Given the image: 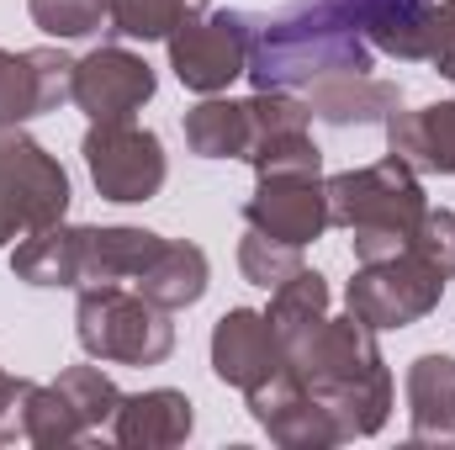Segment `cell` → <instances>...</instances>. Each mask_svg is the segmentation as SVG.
<instances>
[{
  "mask_svg": "<svg viewBox=\"0 0 455 450\" xmlns=\"http://www.w3.org/2000/svg\"><path fill=\"white\" fill-rule=\"evenodd\" d=\"M344 21L403 64H429L451 27V0H329Z\"/></svg>",
  "mask_w": 455,
  "mask_h": 450,
  "instance_id": "obj_10",
  "label": "cell"
},
{
  "mask_svg": "<svg viewBox=\"0 0 455 450\" xmlns=\"http://www.w3.org/2000/svg\"><path fill=\"white\" fill-rule=\"evenodd\" d=\"M270 329H275V339L286 344V355L302 344V339L313 334L323 318H329V281L318 276V270H297L291 281H281L275 292H270Z\"/></svg>",
  "mask_w": 455,
  "mask_h": 450,
  "instance_id": "obj_23",
  "label": "cell"
},
{
  "mask_svg": "<svg viewBox=\"0 0 455 450\" xmlns=\"http://www.w3.org/2000/svg\"><path fill=\"white\" fill-rule=\"evenodd\" d=\"M186 149L202 159H249L254 154V107L207 96L186 112Z\"/></svg>",
  "mask_w": 455,
  "mask_h": 450,
  "instance_id": "obj_22",
  "label": "cell"
},
{
  "mask_svg": "<svg viewBox=\"0 0 455 450\" xmlns=\"http://www.w3.org/2000/svg\"><path fill=\"white\" fill-rule=\"evenodd\" d=\"M440 297H445V276L413 249L355 265L349 292H344L349 313L371 329H408V324L429 318L440 308Z\"/></svg>",
  "mask_w": 455,
  "mask_h": 450,
  "instance_id": "obj_7",
  "label": "cell"
},
{
  "mask_svg": "<svg viewBox=\"0 0 455 450\" xmlns=\"http://www.w3.org/2000/svg\"><path fill=\"white\" fill-rule=\"evenodd\" d=\"M27 11L48 37H91L107 27L112 0H27Z\"/></svg>",
  "mask_w": 455,
  "mask_h": 450,
  "instance_id": "obj_28",
  "label": "cell"
},
{
  "mask_svg": "<svg viewBox=\"0 0 455 450\" xmlns=\"http://www.w3.org/2000/svg\"><path fill=\"white\" fill-rule=\"evenodd\" d=\"M64 218H69L64 165L21 127H0V249Z\"/></svg>",
  "mask_w": 455,
  "mask_h": 450,
  "instance_id": "obj_6",
  "label": "cell"
},
{
  "mask_svg": "<svg viewBox=\"0 0 455 450\" xmlns=\"http://www.w3.org/2000/svg\"><path fill=\"white\" fill-rule=\"evenodd\" d=\"M254 197L243 202V223L281 244H318L329 233V191H323V154L313 133H281L254 159Z\"/></svg>",
  "mask_w": 455,
  "mask_h": 450,
  "instance_id": "obj_4",
  "label": "cell"
},
{
  "mask_svg": "<svg viewBox=\"0 0 455 450\" xmlns=\"http://www.w3.org/2000/svg\"><path fill=\"white\" fill-rule=\"evenodd\" d=\"M207 281H212V265L196 244L186 238H164V249L154 254V265L132 281L148 302H159L164 313H180V308H196L207 297Z\"/></svg>",
  "mask_w": 455,
  "mask_h": 450,
  "instance_id": "obj_20",
  "label": "cell"
},
{
  "mask_svg": "<svg viewBox=\"0 0 455 450\" xmlns=\"http://www.w3.org/2000/svg\"><path fill=\"white\" fill-rule=\"evenodd\" d=\"M281 366H291L286 344L275 339L270 318L254 313V308H228L223 318L212 324V376L249 392L259 387L265 376H275Z\"/></svg>",
  "mask_w": 455,
  "mask_h": 450,
  "instance_id": "obj_14",
  "label": "cell"
},
{
  "mask_svg": "<svg viewBox=\"0 0 455 450\" xmlns=\"http://www.w3.org/2000/svg\"><path fill=\"white\" fill-rule=\"evenodd\" d=\"M170 69L196 96H223L249 69V16L243 11H202L170 37Z\"/></svg>",
  "mask_w": 455,
  "mask_h": 450,
  "instance_id": "obj_9",
  "label": "cell"
},
{
  "mask_svg": "<svg viewBox=\"0 0 455 450\" xmlns=\"http://www.w3.org/2000/svg\"><path fill=\"white\" fill-rule=\"evenodd\" d=\"M27 398H32V382L0 371V446H16V440L27 446Z\"/></svg>",
  "mask_w": 455,
  "mask_h": 450,
  "instance_id": "obj_30",
  "label": "cell"
},
{
  "mask_svg": "<svg viewBox=\"0 0 455 450\" xmlns=\"http://www.w3.org/2000/svg\"><path fill=\"white\" fill-rule=\"evenodd\" d=\"M75 85V59L64 48H0V127H21L43 112H59Z\"/></svg>",
  "mask_w": 455,
  "mask_h": 450,
  "instance_id": "obj_13",
  "label": "cell"
},
{
  "mask_svg": "<svg viewBox=\"0 0 455 450\" xmlns=\"http://www.w3.org/2000/svg\"><path fill=\"white\" fill-rule=\"evenodd\" d=\"M387 154L413 175H455V101H435L419 112L387 117Z\"/></svg>",
  "mask_w": 455,
  "mask_h": 450,
  "instance_id": "obj_16",
  "label": "cell"
},
{
  "mask_svg": "<svg viewBox=\"0 0 455 450\" xmlns=\"http://www.w3.org/2000/svg\"><path fill=\"white\" fill-rule=\"evenodd\" d=\"M238 270H243L249 286L275 292L281 281H291V276L302 270V249H297V244H281V238H265V233L249 228V233L238 238Z\"/></svg>",
  "mask_w": 455,
  "mask_h": 450,
  "instance_id": "obj_27",
  "label": "cell"
},
{
  "mask_svg": "<svg viewBox=\"0 0 455 450\" xmlns=\"http://www.w3.org/2000/svg\"><path fill=\"white\" fill-rule=\"evenodd\" d=\"M80 154H85V170H91V186L101 191V202L138 207V202H154L170 181L159 133H148L138 122H91Z\"/></svg>",
  "mask_w": 455,
  "mask_h": 450,
  "instance_id": "obj_8",
  "label": "cell"
},
{
  "mask_svg": "<svg viewBox=\"0 0 455 450\" xmlns=\"http://www.w3.org/2000/svg\"><path fill=\"white\" fill-rule=\"evenodd\" d=\"M164 249L159 233L132 223L112 228H80V286H101V281H138L154 254Z\"/></svg>",
  "mask_w": 455,
  "mask_h": 450,
  "instance_id": "obj_17",
  "label": "cell"
},
{
  "mask_svg": "<svg viewBox=\"0 0 455 450\" xmlns=\"http://www.w3.org/2000/svg\"><path fill=\"white\" fill-rule=\"evenodd\" d=\"M445 80H455V0H451V27H445V37H440V53L429 59Z\"/></svg>",
  "mask_w": 455,
  "mask_h": 450,
  "instance_id": "obj_31",
  "label": "cell"
},
{
  "mask_svg": "<svg viewBox=\"0 0 455 450\" xmlns=\"http://www.w3.org/2000/svg\"><path fill=\"white\" fill-rule=\"evenodd\" d=\"M75 334H80V350L101 366H164L175 350L170 313L143 292H127L122 281L80 286Z\"/></svg>",
  "mask_w": 455,
  "mask_h": 450,
  "instance_id": "obj_5",
  "label": "cell"
},
{
  "mask_svg": "<svg viewBox=\"0 0 455 450\" xmlns=\"http://www.w3.org/2000/svg\"><path fill=\"white\" fill-rule=\"evenodd\" d=\"M307 91H313L307 96L313 117L329 127H371V122L387 127V117L403 107V91L387 80H371V75H334V80H318Z\"/></svg>",
  "mask_w": 455,
  "mask_h": 450,
  "instance_id": "obj_19",
  "label": "cell"
},
{
  "mask_svg": "<svg viewBox=\"0 0 455 450\" xmlns=\"http://www.w3.org/2000/svg\"><path fill=\"white\" fill-rule=\"evenodd\" d=\"M202 11H212V0H112L107 32L127 43H164L175 27H186Z\"/></svg>",
  "mask_w": 455,
  "mask_h": 450,
  "instance_id": "obj_24",
  "label": "cell"
},
{
  "mask_svg": "<svg viewBox=\"0 0 455 450\" xmlns=\"http://www.w3.org/2000/svg\"><path fill=\"white\" fill-rule=\"evenodd\" d=\"M291 366L307 382V392L334 414L344 440H365V435H376L392 419V403H397L392 371L381 360L376 329L360 324L355 313L323 318L291 350Z\"/></svg>",
  "mask_w": 455,
  "mask_h": 450,
  "instance_id": "obj_2",
  "label": "cell"
},
{
  "mask_svg": "<svg viewBox=\"0 0 455 450\" xmlns=\"http://www.w3.org/2000/svg\"><path fill=\"white\" fill-rule=\"evenodd\" d=\"M408 435L419 446H455V360L419 355L408 366Z\"/></svg>",
  "mask_w": 455,
  "mask_h": 450,
  "instance_id": "obj_18",
  "label": "cell"
},
{
  "mask_svg": "<svg viewBox=\"0 0 455 450\" xmlns=\"http://www.w3.org/2000/svg\"><path fill=\"white\" fill-rule=\"evenodd\" d=\"M59 392H64V403L80 414V424L96 435V430H107L116 419V403H122V392H116V382L101 371V366H69V371H59V382H53Z\"/></svg>",
  "mask_w": 455,
  "mask_h": 450,
  "instance_id": "obj_26",
  "label": "cell"
},
{
  "mask_svg": "<svg viewBox=\"0 0 455 450\" xmlns=\"http://www.w3.org/2000/svg\"><path fill=\"white\" fill-rule=\"evenodd\" d=\"M80 440H91V430H85L80 414L64 403V392L32 382V398H27V446L64 450V446H80Z\"/></svg>",
  "mask_w": 455,
  "mask_h": 450,
  "instance_id": "obj_25",
  "label": "cell"
},
{
  "mask_svg": "<svg viewBox=\"0 0 455 450\" xmlns=\"http://www.w3.org/2000/svg\"><path fill=\"white\" fill-rule=\"evenodd\" d=\"M11 276L27 281V286H48V292H64V286L80 292V228L53 223V228H37V233L16 238Z\"/></svg>",
  "mask_w": 455,
  "mask_h": 450,
  "instance_id": "obj_21",
  "label": "cell"
},
{
  "mask_svg": "<svg viewBox=\"0 0 455 450\" xmlns=\"http://www.w3.org/2000/svg\"><path fill=\"white\" fill-rule=\"evenodd\" d=\"M159 80H154V64L122 43H107L85 59H75V85H69V101L91 122H132L154 101Z\"/></svg>",
  "mask_w": 455,
  "mask_h": 450,
  "instance_id": "obj_11",
  "label": "cell"
},
{
  "mask_svg": "<svg viewBox=\"0 0 455 450\" xmlns=\"http://www.w3.org/2000/svg\"><path fill=\"white\" fill-rule=\"evenodd\" d=\"M249 398V414L254 424L286 450H329V446H344L334 414L307 392V382L297 376V366H281L275 376H265L259 387L243 392Z\"/></svg>",
  "mask_w": 455,
  "mask_h": 450,
  "instance_id": "obj_12",
  "label": "cell"
},
{
  "mask_svg": "<svg viewBox=\"0 0 455 450\" xmlns=\"http://www.w3.org/2000/svg\"><path fill=\"white\" fill-rule=\"evenodd\" d=\"M196 430V408L186 392L175 387H154V392H132L116 403L112 419V440L122 450H170L186 446Z\"/></svg>",
  "mask_w": 455,
  "mask_h": 450,
  "instance_id": "obj_15",
  "label": "cell"
},
{
  "mask_svg": "<svg viewBox=\"0 0 455 450\" xmlns=\"http://www.w3.org/2000/svg\"><path fill=\"white\" fill-rule=\"evenodd\" d=\"M323 191H329V223L344 228L355 244V265L408 249V238L419 233L424 213H429L419 175L392 154L323 181Z\"/></svg>",
  "mask_w": 455,
  "mask_h": 450,
  "instance_id": "obj_3",
  "label": "cell"
},
{
  "mask_svg": "<svg viewBox=\"0 0 455 450\" xmlns=\"http://www.w3.org/2000/svg\"><path fill=\"white\" fill-rule=\"evenodd\" d=\"M376 48L329 0H291L275 16H249V80L254 91H302L334 75H371Z\"/></svg>",
  "mask_w": 455,
  "mask_h": 450,
  "instance_id": "obj_1",
  "label": "cell"
},
{
  "mask_svg": "<svg viewBox=\"0 0 455 450\" xmlns=\"http://www.w3.org/2000/svg\"><path fill=\"white\" fill-rule=\"evenodd\" d=\"M408 249L424 254L445 281H455V213L451 207H429L424 223H419V233L408 238Z\"/></svg>",
  "mask_w": 455,
  "mask_h": 450,
  "instance_id": "obj_29",
  "label": "cell"
}]
</instances>
